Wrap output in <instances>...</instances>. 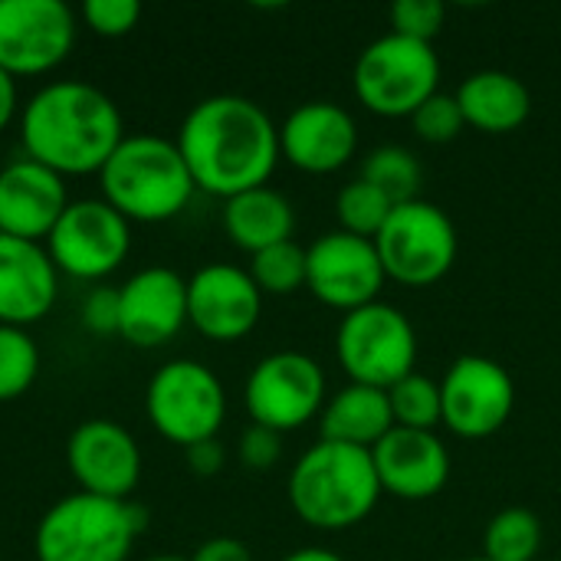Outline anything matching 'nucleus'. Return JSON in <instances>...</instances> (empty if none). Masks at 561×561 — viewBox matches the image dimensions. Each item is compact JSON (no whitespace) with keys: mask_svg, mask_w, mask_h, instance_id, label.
Wrapping results in <instances>:
<instances>
[{"mask_svg":"<svg viewBox=\"0 0 561 561\" xmlns=\"http://www.w3.org/2000/svg\"><path fill=\"white\" fill-rule=\"evenodd\" d=\"M178 151L194 187L224 201L263 187L283 158L279 128L247 95H210L197 102L181 122Z\"/></svg>","mask_w":561,"mask_h":561,"instance_id":"f257e3e1","label":"nucleus"},{"mask_svg":"<svg viewBox=\"0 0 561 561\" xmlns=\"http://www.w3.org/2000/svg\"><path fill=\"white\" fill-rule=\"evenodd\" d=\"M26 158L62 174L102 171L122 145V112L95 85L62 79L43 85L23 108L20 122Z\"/></svg>","mask_w":561,"mask_h":561,"instance_id":"f03ea898","label":"nucleus"},{"mask_svg":"<svg viewBox=\"0 0 561 561\" xmlns=\"http://www.w3.org/2000/svg\"><path fill=\"white\" fill-rule=\"evenodd\" d=\"M293 513L322 533H345L362 526L381 493L371 450L319 440L309 447L286 483Z\"/></svg>","mask_w":561,"mask_h":561,"instance_id":"7ed1b4c3","label":"nucleus"},{"mask_svg":"<svg viewBox=\"0 0 561 561\" xmlns=\"http://www.w3.org/2000/svg\"><path fill=\"white\" fill-rule=\"evenodd\" d=\"M102 178V201L128 224H161L178 217L194 197V178L178 151V141L158 135H125L112 151Z\"/></svg>","mask_w":561,"mask_h":561,"instance_id":"20e7f679","label":"nucleus"},{"mask_svg":"<svg viewBox=\"0 0 561 561\" xmlns=\"http://www.w3.org/2000/svg\"><path fill=\"white\" fill-rule=\"evenodd\" d=\"M145 529L131 503L92 493L62 496L36 526V561H125Z\"/></svg>","mask_w":561,"mask_h":561,"instance_id":"39448f33","label":"nucleus"},{"mask_svg":"<svg viewBox=\"0 0 561 561\" xmlns=\"http://www.w3.org/2000/svg\"><path fill=\"white\" fill-rule=\"evenodd\" d=\"M352 85L368 112L381 118H411L440 92V59L434 43H417L398 33L371 39L355 59Z\"/></svg>","mask_w":561,"mask_h":561,"instance_id":"423d86ee","label":"nucleus"},{"mask_svg":"<svg viewBox=\"0 0 561 561\" xmlns=\"http://www.w3.org/2000/svg\"><path fill=\"white\" fill-rule=\"evenodd\" d=\"M335 355L352 385L388 391L414 375L417 332L398 306L378 299L342 316L335 332Z\"/></svg>","mask_w":561,"mask_h":561,"instance_id":"0eeeda50","label":"nucleus"},{"mask_svg":"<svg viewBox=\"0 0 561 561\" xmlns=\"http://www.w3.org/2000/svg\"><path fill=\"white\" fill-rule=\"evenodd\" d=\"M375 247L388 279L424 289L454 270L460 237L447 210L417 197L391 210L388 224L375 237Z\"/></svg>","mask_w":561,"mask_h":561,"instance_id":"6e6552de","label":"nucleus"},{"mask_svg":"<svg viewBox=\"0 0 561 561\" xmlns=\"http://www.w3.org/2000/svg\"><path fill=\"white\" fill-rule=\"evenodd\" d=\"M145 408L154 431L187 450L201 440L217 437L227 417V394L220 378L207 365L194 358H178L154 371Z\"/></svg>","mask_w":561,"mask_h":561,"instance_id":"1a4fd4ad","label":"nucleus"},{"mask_svg":"<svg viewBox=\"0 0 561 561\" xmlns=\"http://www.w3.org/2000/svg\"><path fill=\"white\" fill-rule=\"evenodd\" d=\"M243 401L253 424L276 434L299 431L325 408V371L302 352H273L250 371Z\"/></svg>","mask_w":561,"mask_h":561,"instance_id":"9d476101","label":"nucleus"},{"mask_svg":"<svg viewBox=\"0 0 561 561\" xmlns=\"http://www.w3.org/2000/svg\"><path fill=\"white\" fill-rule=\"evenodd\" d=\"M46 243L53 266L66 276L102 279L125 263L131 247V227L105 201H69Z\"/></svg>","mask_w":561,"mask_h":561,"instance_id":"9b49d317","label":"nucleus"},{"mask_svg":"<svg viewBox=\"0 0 561 561\" xmlns=\"http://www.w3.org/2000/svg\"><path fill=\"white\" fill-rule=\"evenodd\" d=\"M388 273L375 240L332 230L306 250V289L329 309L355 312L381 299Z\"/></svg>","mask_w":561,"mask_h":561,"instance_id":"f8f14e48","label":"nucleus"},{"mask_svg":"<svg viewBox=\"0 0 561 561\" xmlns=\"http://www.w3.org/2000/svg\"><path fill=\"white\" fill-rule=\"evenodd\" d=\"M444 427L463 440H483L500 434L516 408V385L510 371L486 355H460L444 381Z\"/></svg>","mask_w":561,"mask_h":561,"instance_id":"ddd939ff","label":"nucleus"},{"mask_svg":"<svg viewBox=\"0 0 561 561\" xmlns=\"http://www.w3.org/2000/svg\"><path fill=\"white\" fill-rule=\"evenodd\" d=\"M76 43V13L62 0H0V69L39 76Z\"/></svg>","mask_w":561,"mask_h":561,"instance_id":"4468645a","label":"nucleus"},{"mask_svg":"<svg viewBox=\"0 0 561 561\" xmlns=\"http://www.w3.org/2000/svg\"><path fill=\"white\" fill-rule=\"evenodd\" d=\"M263 312V293L250 270L210 263L187 279V322L210 342H237L250 335Z\"/></svg>","mask_w":561,"mask_h":561,"instance_id":"2eb2a0df","label":"nucleus"},{"mask_svg":"<svg viewBox=\"0 0 561 561\" xmlns=\"http://www.w3.org/2000/svg\"><path fill=\"white\" fill-rule=\"evenodd\" d=\"M358 151V125L339 102H302L279 125V154L306 174L342 171Z\"/></svg>","mask_w":561,"mask_h":561,"instance_id":"dca6fc26","label":"nucleus"},{"mask_svg":"<svg viewBox=\"0 0 561 561\" xmlns=\"http://www.w3.org/2000/svg\"><path fill=\"white\" fill-rule=\"evenodd\" d=\"M66 460L82 493L122 500L138 486L141 454L135 437L115 421H85L72 431Z\"/></svg>","mask_w":561,"mask_h":561,"instance_id":"f3484780","label":"nucleus"},{"mask_svg":"<svg viewBox=\"0 0 561 561\" xmlns=\"http://www.w3.org/2000/svg\"><path fill=\"white\" fill-rule=\"evenodd\" d=\"M187 322V279L168 266H148L118 286V335L138 348L171 342Z\"/></svg>","mask_w":561,"mask_h":561,"instance_id":"a211bd4d","label":"nucleus"},{"mask_svg":"<svg viewBox=\"0 0 561 561\" xmlns=\"http://www.w3.org/2000/svg\"><path fill=\"white\" fill-rule=\"evenodd\" d=\"M371 460L381 493H391L408 503L437 496L450 480V450L434 431L394 427L371 450Z\"/></svg>","mask_w":561,"mask_h":561,"instance_id":"6ab92c4d","label":"nucleus"},{"mask_svg":"<svg viewBox=\"0 0 561 561\" xmlns=\"http://www.w3.org/2000/svg\"><path fill=\"white\" fill-rule=\"evenodd\" d=\"M69 207L66 184L33 158L10 161L0 171V233L39 243Z\"/></svg>","mask_w":561,"mask_h":561,"instance_id":"aec40b11","label":"nucleus"},{"mask_svg":"<svg viewBox=\"0 0 561 561\" xmlns=\"http://www.w3.org/2000/svg\"><path fill=\"white\" fill-rule=\"evenodd\" d=\"M56 302V266L39 243L0 233V325L39 322Z\"/></svg>","mask_w":561,"mask_h":561,"instance_id":"412c9836","label":"nucleus"},{"mask_svg":"<svg viewBox=\"0 0 561 561\" xmlns=\"http://www.w3.org/2000/svg\"><path fill=\"white\" fill-rule=\"evenodd\" d=\"M457 105L463 112L467 128L486 135H510L529 122L533 92L519 76L506 69H480L460 82Z\"/></svg>","mask_w":561,"mask_h":561,"instance_id":"4be33fe9","label":"nucleus"},{"mask_svg":"<svg viewBox=\"0 0 561 561\" xmlns=\"http://www.w3.org/2000/svg\"><path fill=\"white\" fill-rule=\"evenodd\" d=\"M394 431L388 391L368 385H345L319 414V434L329 444L375 450Z\"/></svg>","mask_w":561,"mask_h":561,"instance_id":"5701e85b","label":"nucleus"},{"mask_svg":"<svg viewBox=\"0 0 561 561\" xmlns=\"http://www.w3.org/2000/svg\"><path fill=\"white\" fill-rule=\"evenodd\" d=\"M293 227H296L293 204L266 184L243 191L224 204V230L250 256L293 240Z\"/></svg>","mask_w":561,"mask_h":561,"instance_id":"b1692460","label":"nucleus"},{"mask_svg":"<svg viewBox=\"0 0 561 561\" xmlns=\"http://www.w3.org/2000/svg\"><path fill=\"white\" fill-rule=\"evenodd\" d=\"M542 549V523L533 510H500L483 533V556L490 561H536Z\"/></svg>","mask_w":561,"mask_h":561,"instance_id":"393cba45","label":"nucleus"},{"mask_svg":"<svg viewBox=\"0 0 561 561\" xmlns=\"http://www.w3.org/2000/svg\"><path fill=\"white\" fill-rule=\"evenodd\" d=\"M358 178H365L381 194H388L391 204H408V201H417L424 171H421L417 154L408 151L404 145H381V148L368 151Z\"/></svg>","mask_w":561,"mask_h":561,"instance_id":"a878e982","label":"nucleus"},{"mask_svg":"<svg viewBox=\"0 0 561 561\" xmlns=\"http://www.w3.org/2000/svg\"><path fill=\"white\" fill-rule=\"evenodd\" d=\"M398 204H391L388 194H381L375 184H368L365 178H355L352 184H345L335 197V214L345 233L375 240L381 233V227L388 224L391 210Z\"/></svg>","mask_w":561,"mask_h":561,"instance_id":"bb28decb","label":"nucleus"},{"mask_svg":"<svg viewBox=\"0 0 561 561\" xmlns=\"http://www.w3.org/2000/svg\"><path fill=\"white\" fill-rule=\"evenodd\" d=\"M394 427L408 431H434L444 424V401H440V381H431L427 375H408L394 388H388Z\"/></svg>","mask_w":561,"mask_h":561,"instance_id":"cd10ccee","label":"nucleus"},{"mask_svg":"<svg viewBox=\"0 0 561 561\" xmlns=\"http://www.w3.org/2000/svg\"><path fill=\"white\" fill-rule=\"evenodd\" d=\"M250 276L263 296H293L306 286V250L296 240L253 253Z\"/></svg>","mask_w":561,"mask_h":561,"instance_id":"c85d7f7f","label":"nucleus"},{"mask_svg":"<svg viewBox=\"0 0 561 561\" xmlns=\"http://www.w3.org/2000/svg\"><path fill=\"white\" fill-rule=\"evenodd\" d=\"M39 371V348L36 342L16 329V325H0V401L20 398Z\"/></svg>","mask_w":561,"mask_h":561,"instance_id":"c756f323","label":"nucleus"},{"mask_svg":"<svg viewBox=\"0 0 561 561\" xmlns=\"http://www.w3.org/2000/svg\"><path fill=\"white\" fill-rule=\"evenodd\" d=\"M411 125H414V135L421 141H431V145H447L454 141L467 122H463V112L457 105V95H447V92H437L431 95L414 115H411Z\"/></svg>","mask_w":561,"mask_h":561,"instance_id":"7c9ffc66","label":"nucleus"},{"mask_svg":"<svg viewBox=\"0 0 561 561\" xmlns=\"http://www.w3.org/2000/svg\"><path fill=\"white\" fill-rule=\"evenodd\" d=\"M447 7L440 0H394L391 3V33L434 43V36L444 30Z\"/></svg>","mask_w":561,"mask_h":561,"instance_id":"2f4dec72","label":"nucleus"},{"mask_svg":"<svg viewBox=\"0 0 561 561\" xmlns=\"http://www.w3.org/2000/svg\"><path fill=\"white\" fill-rule=\"evenodd\" d=\"M82 20L99 36H125L138 26L141 3L138 0H85Z\"/></svg>","mask_w":561,"mask_h":561,"instance_id":"473e14b6","label":"nucleus"},{"mask_svg":"<svg viewBox=\"0 0 561 561\" xmlns=\"http://www.w3.org/2000/svg\"><path fill=\"white\" fill-rule=\"evenodd\" d=\"M283 454V434L270 431V427H260V424H250L240 437V460L243 467L250 470H270Z\"/></svg>","mask_w":561,"mask_h":561,"instance_id":"72a5a7b5","label":"nucleus"},{"mask_svg":"<svg viewBox=\"0 0 561 561\" xmlns=\"http://www.w3.org/2000/svg\"><path fill=\"white\" fill-rule=\"evenodd\" d=\"M82 322L95 335H112L118 332V289H92L82 302Z\"/></svg>","mask_w":561,"mask_h":561,"instance_id":"f704fd0d","label":"nucleus"},{"mask_svg":"<svg viewBox=\"0 0 561 561\" xmlns=\"http://www.w3.org/2000/svg\"><path fill=\"white\" fill-rule=\"evenodd\" d=\"M224 460H227V454H224V444H220L217 437L187 447V467H191L197 477H214V473H220Z\"/></svg>","mask_w":561,"mask_h":561,"instance_id":"c9c22d12","label":"nucleus"},{"mask_svg":"<svg viewBox=\"0 0 561 561\" xmlns=\"http://www.w3.org/2000/svg\"><path fill=\"white\" fill-rule=\"evenodd\" d=\"M191 561H253V556L240 539L217 536V539H207Z\"/></svg>","mask_w":561,"mask_h":561,"instance_id":"e433bc0d","label":"nucleus"},{"mask_svg":"<svg viewBox=\"0 0 561 561\" xmlns=\"http://www.w3.org/2000/svg\"><path fill=\"white\" fill-rule=\"evenodd\" d=\"M16 115V79L0 69V131L13 122Z\"/></svg>","mask_w":561,"mask_h":561,"instance_id":"4c0bfd02","label":"nucleus"},{"mask_svg":"<svg viewBox=\"0 0 561 561\" xmlns=\"http://www.w3.org/2000/svg\"><path fill=\"white\" fill-rule=\"evenodd\" d=\"M283 561H345L342 556L329 552V549H319V546H309V549H296L289 552Z\"/></svg>","mask_w":561,"mask_h":561,"instance_id":"58836bf2","label":"nucleus"},{"mask_svg":"<svg viewBox=\"0 0 561 561\" xmlns=\"http://www.w3.org/2000/svg\"><path fill=\"white\" fill-rule=\"evenodd\" d=\"M148 561H187V559H178V556H154V559Z\"/></svg>","mask_w":561,"mask_h":561,"instance_id":"ea45409f","label":"nucleus"},{"mask_svg":"<svg viewBox=\"0 0 561 561\" xmlns=\"http://www.w3.org/2000/svg\"><path fill=\"white\" fill-rule=\"evenodd\" d=\"M460 561H490L486 556H477V559H460Z\"/></svg>","mask_w":561,"mask_h":561,"instance_id":"a19ab883","label":"nucleus"}]
</instances>
